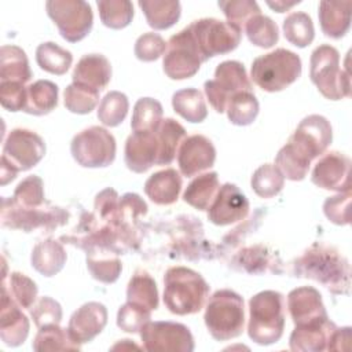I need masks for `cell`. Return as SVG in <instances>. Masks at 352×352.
Segmentation results:
<instances>
[{
    "mask_svg": "<svg viewBox=\"0 0 352 352\" xmlns=\"http://www.w3.org/2000/svg\"><path fill=\"white\" fill-rule=\"evenodd\" d=\"M296 276L309 278L334 294H348L351 270L348 260L334 248L314 243L293 264Z\"/></svg>",
    "mask_w": 352,
    "mask_h": 352,
    "instance_id": "obj_1",
    "label": "cell"
},
{
    "mask_svg": "<svg viewBox=\"0 0 352 352\" xmlns=\"http://www.w3.org/2000/svg\"><path fill=\"white\" fill-rule=\"evenodd\" d=\"M209 297V285L187 267H172L164 276V304L176 315L199 312Z\"/></svg>",
    "mask_w": 352,
    "mask_h": 352,
    "instance_id": "obj_2",
    "label": "cell"
},
{
    "mask_svg": "<svg viewBox=\"0 0 352 352\" xmlns=\"http://www.w3.org/2000/svg\"><path fill=\"white\" fill-rule=\"evenodd\" d=\"M285 330L283 296L264 290L249 300L248 334L258 345H271L280 340Z\"/></svg>",
    "mask_w": 352,
    "mask_h": 352,
    "instance_id": "obj_3",
    "label": "cell"
},
{
    "mask_svg": "<svg viewBox=\"0 0 352 352\" xmlns=\"http://www.w3.org/2000/svg\"><path fill=\"white\" fill-rule=\"evenodd\" d=\"M204 320L208 331L217 341L239 337L245 326L243 298L230 289L214 292L206 304Z\"/></svg>",
    "mask_w": 352,
    "mask_h": 352,
    "instance_id": "obj_4",
    "label": "cell"
},
{
    "mask_svg": "<svg viewBox=\"0 0 352 352\" xmlns=\"http://www.w3.org/2000/svg\"><path fill=\"white\" fill-rule=\"evenodd\" d=\"M301 59L293 51L278 48L257 56L250 69L253 82L267 92H279L301 76Z\"/></svg>",
    "mask_w": 352,
    "mask_h": 352,
    "instance_id": "obj_5",
    "label": "cell"
},
{
    "mask_svg": "<svg viewBox=\"0 0 352 352\" xmlns=\"http://www.w3.org/2000/svg\"><path fill=\"white\" fill-rule=\"evenodd\" d=\"M311 81L318 91L330 100H340L351 95L349 72L340 69V54L329 44L316 47L311 54Z\"/></svg>",
    "mask_w": 352,
    "mask_h": 352,
    "instance_id": "obj_6",
    "label": "cell"
},
{
    "mask_svg": "<svg viewBox=\"0 0 352 352\" xmlns=\"http://www.w3.org/2000/svg\"><path fill=\"white\" fill-rule=\"evenodd\" d=\"M202 59L206 62L216 55H224L234 51L242 38V30L216 18H202L187 26Z\"/></svg>",
    "mask_w": 352,
    "mask_h": 352,
    "instance_id": "obj_7",
    "label": "cell"
},
{
    "mask_svg": "<svg viewBox=\"0 0 352 352\" xmlns=\"http://www.w3.org/2000/svg\"><path fill=\"white\" fill-rule=\"evenodd\" d=\"M116 139L102 126H89L78 132L70 143L74 161L84 168H104L116 158Z\"/></svg>",
    "mask_w": 352,
    "mask_h": 352,
    "instance_id": "obj_8",
    "label": "cell"
},
{
    "mask_svg": "<svg viewBox=\"0 0 352 352\" xmlns=\"http://www.w3.org/2000/svg\"><path fill=\"white\" fill-rule=\"evenodd\" d=\"M45 10L60 36L69 43L81 41L92 29V8L84 0H48Z\"/></svg>",
    "mask_w": 352,
    "mask_h": 352,
    "instance_id": "obj_9",
    "label": "cell"
},
{
    "mask_svg": "<svg viewBox=\"0 0 352 352\" xmlns=\"http://www.w3.org/2000/svg\"><path fill=\"white\" fill-rule=\"evenodd\" d=\"M204 89L210 106L217 113H224L228 102L235 94L252 91V82L241 62L224 60L217 65L214 78L208 80Z\"/></svg>",
    "mask_w": 352,
    "mask_h": 352,
    "instance_id": "obj_10",
    "label": "cell"
},
{
    "mask_svg": "<svg viewBox=\"0 0 352 352\" xmlns=\"http://www.w3.org/2000/svg\"><path fill=\"white\" fill-rule=\"evenodd\" d=\"M204 62L190 32L184 28L169 38L162 67L169 78L184 80L192 77Z\"/></svg>",
    "mask_w": 352,
    "mask_h": 352,
    "instance_id": "obj_11",
    "label": "cell"
},
{
    "mask_svg": "<svg viewBox=\"0 0 352 352\" xmlns=\"http://www.w3.org/2000/svg\"><path fill=\"white\" fill-rule=\"evenodd\" d=\"M144 349L150 352H191L194 338L190 329L177 322H147L140 330Z\"/></svg>",
    "mask_w": 352,
    "mask_h": 352,
    "instance_id": "obj_12",
    "label": "cell"
},
{
    "mask_svg": "<svg viewBox=\"0 0 352 352\" xmlns=\"http://www.w3.org/2000/svg\"><path fill=\"white\" fill-rule=\"evenodd\" d=\"M44 155L45 143L40 135L30 129L15 128L4 140L1 158L21 172L36 166Z\"/></svg>",
    "mask_w": 352,
    "mask_h": 352,
    "instance_id": "obj_13",
    "label": "cell"
},
{
    "mask_svg": "<svg viewBox=\"0 0 352 352\" xmlns=\"http://www.w3.org/2000/svg\"><path fill=\"white\" fill-rule=\"evenodd\" d=\"M331 139L333 129L329 120L319 114H311L300 121L289 142L312 161L327 150Z\"/></svg>",
    "mask_w": 352,
    "mask_h": 352,
    "instance_id": "obj_14",
    "label": "cell"
},
{
    "mask_svg": "<svg viewBox=\"0 0 352 352\" xmlns=\"http://www.w3.org/2000/svg\"><path fill=\"white\" fill-rule=\"evenodd\" d=\"M351 160L342 153L330 151L319 158L312 170L311 180L315 186L331 191L351 190Z\"/></svg>",
    "mask_w": 352,
    "mask_h": 352,
    "instance_id": "obj_15",
    "label": "cell"
},
{
    "mask_svg": "<svg viewBox=\"0 0 352 352\" xmlns=\"http://www.w3.org/2000/svg\"><path fill=\"white\" fill-rule=\"evenodd\" d=\"M249 201L246 195L231 183L223 184L208 209V219L216 226H228L246 217Z\"/></svg>",
    "mask_w": 352,
    "mask_h": 352,
    "instance_id": "obj_16",
    "label": "cell"
},
{
    "mask_svg": "<svg viewBox=\"0 0 352 352\" xmlns=\"http://www.w3.org/2000/svg\"><path fill=\"white\" fill-rule=\"evenodd\" d=\"M216 148L204 135H191L183 140L177 151V164L183 176L191 177L213 166Z\"/></svg>",
    "mask_w": 352,
    "mask_h": 352,
    "instance_id": "obj_17",
    "label": "cell"
},
{
    "mask_svg": "<svg viewBox=\"0 0 352 352\" xmlns=\"http://www.w3.org/2000/svg\"><path fill=\"white\" fill-rule=\"evenodd\" d=\"M158 160V140L155 131H133L126 142L124 150V161L129 170L135 173H144Z\"/></svg>",
    "mask_w": 352,
    "mask_h": 352,
    "instance_id": "obj_18",
    "label": "cell"
},
{
    "mask_svg": "<svg viewBox=\"0 0 352 352\" xmlns=\"http://www.w3.org/2000/svg\"><path fill=\"white\" fill-rule=\"evenodd\" d=\"M107 324V309L98 301L82 304L73 312L69 320L67 331L77 344L92 341Z\"/></svg>",
    "mask_w": 352,
    "mask_h": 352,
    "instance_id": "obj_19",
    "label": "cell"
},
{
    "mask_svg": "<svg viewBox=\"0 0 352 352\" xmlns=\"http://www.w3.org/2000/svg\"><path fill=\"white\" fill-rule=\"evenodd\" d=\"M287 308L294 326L327 319L320 293L312 286L293 289L287 294Z\"/></svg>",
    "mask_w": 352,
    "mask_h": 352,
    "instance_id": "obj_20",
    "label": "cell"
},
{
    "mask_svg": "<svg viewBox=\"0 0 352 352\" xmlns=\"http://www.w3.org/2000/svg\"><path fill=\"white\" fill-rule=\"evenodd\" d=\"M6 289L1 287L0 305V338L7 346H19L29 334V319Z\"/></svg>",
    "mask_w": 352,
    "mask_h": 352,
    "instance_id": "obj_21",
    "label": "cell"
},
{
    "mask_svg": "<svg viewBox=\"0 0 352 352\" xmlns=\"http://www.w3.org/2000/svg\"><path fill=\"white\" fill-rule=\"evenodd\" d=\"M336 327L337 326L329 318L296 326L289 338L290 349L302 352L324 351L327 349V342Z\"/></svg>",
    "mask_w": 352,
    "mask_h": 352,
    "instance_id": "obj_22",
    "label": "cell"
},
{
    "mask_svg": "<svg viewBox=\"0 0 352 352\" xmlns=\"http://www.w3.org/2000/svg\"><path fill=\"white\" fill-rule=\"evenodd\" d=\"M73 82L102 91L111 80V65L102 54H87L76 65L73 70Z\"/></svg>",
    "mask_w": 352,
    "mask_h": 352,
    "instance_id": "obj_23",
    "label": "cell"
},
{
    "mask_svg": "<svg viewBox=\"0 0 352 352\" xmlns=\"http://www.w3.org/2000/svg\"><path fill=\"white\" fill-rule=\"evenodd\" d=\"M182 190V176L168 168L153 173L144 183V192L157 205H172L177 201Z\"/></svg>",
    "mask_w": 352,
    "mask_h": 352,
    "instance_id": "obj_24",
    "label": "cell"
},
{
    "mask_svg": "<svg viewBox=\"0 0 352 352\" xmlns=\"http://www.w3.org/2000/svg\"><path fill=\"white\" fill-rule=\"evenodd\" d=\"M352 1H320L319 22L322 32L331 38H341L351 26Z\"/></svg>",
    "mask_w": 352,
    "mask_h": 352,
    "instance_id": "obj_25",
    "label": "cell"
},
{
    "mask_svg": "<svg viewBox=\"0 0 352 352\" xmlns=\"http://www.w3.org/2000/svg\"><path fill=\"white\" fill-rule=\"evenodd\" d=\"M66 252L60 242L45 239L38 242L30 256L32 267L44 276H54L62 271L66 264Z\"/></svg>",
    "mask_w": 352,
    "mask_h": 352,
    "instance_id": "obj_26",
    "label": "cell"
},
{
    "mask_svg": "<svg viewBox=\"0 0 352 352\" xmlns=\"http://www.w3.org/2000/svg\"><path fill=\"white\" fill-rule=\"evenodd\" d=\"M155 135L158 140L157 165H169L186 139V129L176 120L165 118L155 129Z\"/></svg>",
    "mask_w": 352,
    "mask_h": 352,
    "instance_id": "obj_27",
    "label": "cell"
},
{
    "mask_svg": "<svg viewBox=\"0 0 352 352\" xmlns=\"http://www.w3.org/2000/svg\"><path fill=\"white\" fill-rule=\"evenodd\" d=\"M146 21L154 30H165L172 28L180 18L182 7L177 0H140Z\"/></svg>",
    "mask_w": 352,
    "mask_h": 352,
    "instance_id": "obj_28",
    "label": "cell"
},
{
    "mask_svg": "<svg viewBox=\"0 0 352 352\" xmlns=\"http://www.w3.org/2000/svg\"><path fill=\"white\" fill-rule=\"evenodd\" d=\"M32 78L29 60L25 51L16 45L0 48V81L28 82Z\"/></svg>",
    "mask_w": 352,
    "mask_h": 352,
    "instance_id": "obj_29",
    "label": "cell"
},
{
    "mask_svg": "<svg viewBox=\"0 0 352 352\" xmlns=\"http://www.w3.org/2000/svg\"><path fill=\"white\" fill-rule=\"evenodd\" d=\"M220 188L216 172H208L190 182L183 192V201L198 210H208Z\"/></svg>",
    "mask_w": 352,
    "mask_h": 352,
    "instance_id": "obj_30",
    "label": "cell"
},
{
    "mask_svg": "<svg viewBox=\"0 0 352 352\" xmlns=\"http://www.w3.org/2000/svg\"><path fill=\"white\" fill-rule=\"evenodd\" d=\"M58 85L50 80H37L26 89V104L23 111L33 116L51 113L58 104Z\"/></svg>",
    "mask_w": 352,
    "mask_h": 352,
    "instance_id": "obj_31",
    "label": "cell"
},
{
    "mask_svg": "<svg viewBox=\"0 0 352 352\" xmlns=\"http://www.w3.org/2000/svg\"><path fill=\"white\" fill-rule=\"evenodd\" d=\"M173 110L188 122H202L208 117V109L201 91L184 88L172 96Z\"/></svg>",
    "mask_w": 352,
    "mask_h": 352,
    "instance_id": "obj_32",
    "label": "cell"
},
{
    "mask_svg": "<svg viewBox=\"0 0 352 352\" xmlns=\"http://www.w3.org/2000/svg\"><path fill=\"white\" fill-rule=\"evenodd\" d=\"M126 301L142 305L150 311L158 308V289L148 272L138 270L129 279L126 287Z\"/></svg>",
    "mask_w": 352,
    "mask_h": 352,
    "instance_id": "obj_33",
    "label": "cell"
},
{
    "mask_svg": "<svg viewBox=\"0 0 352 352\" xmlns=\"http://www.w3.org/2000/svg\"><path fill=\"white\" fill-rule=\"evenodd\" d=\"M87 268L94 279L102 283H113L118 279L122 264L111 252L99 249L96 252L89 250V253H87Z\"/></svg>",
    "mask_w": 352,
    "mask_h": 352,
    "instance_id": "obj_34",
    "label": "cell"
},
{
    "mask_svg": "<svg viewBox=\"0 0 352 352\" xmlns=\"http://www.w3.org/2000/svg\"><path fill=\"white\" fill-rule=\"evenodd\" d=\"M36 62L44 72L62 76L72 66L73 55L70 51L59 47L58 44L45 41L36 48Z\"/></svg>",
    "mask_w": 352,
    "mask_h": 352,
    "instance_id": "obj_35",
    "label": "cell"
},
{
    "mask_svg": "<svg viewBox=\"0 0 352 352\" xmlns=\"http://www.w3.org/2000/svg\"><path fill=\"white\" fill-rule=\"evenodd\" d=\"M275 165L282 175L293 182L302 180L311 165V160L297 150L290 142H287L276 154Z\"/></svg>",
    "mask_w": 352,
    "mask_h": 352,
    "instance_id": "obj_36",
    "label": "cell"
},
{
    "mask_svg": "<svg viewBox=\"0 0 352 352\" xmlns=\"http://www.w3.org/2000/svg\"><path fill=\"white\" fill-rule=\"evenodd\" d=\"M33 349L37 352L47 351H78L81 346L69 334L67 329L59 327V324H51L40 327L36 334Z\"/></svg>",
    "mask_w": 352,
    "mask_h": 352,
    "instance_id": "obj_37",
    "label": "cell"
},
{
    "mask_svg": "<svg viewBox=\"0 0 352 352\" xmlns=\"http://www.w3.org/2000/svg\"><path fill=\"white\" fill-rule=\"evenodd\" d=\"M283 34L286 40L298 47L304 48L314 41L315 37V28L311 16L305 12L297 11L287 15L283 21Z\"/></svg>",
    "mask_w": 352,
    "mask_h": 352,
    "instance_id": "obj_38",
    "label": "cell"
},
{
    "mask_svg": "<svg viewBox=\"0 0 352 352\" xmlns=\"http://www.w3.org/2000/svg\"><path fill=\"white\" fill-rule=\"evenodd\" d=\"M258 110V100L256 99L252 91L235 94L226 109L227 117L231 121V124L239 126L250 125L256 120Z\"/></svg>",
    "mask_w": 352,
    "mask_h": 352,
    "instance_id": "obj_39",
    "label": "cell"
},
{
    "mask_svg": "<svg viewBox=\"0 0 352 352\" xmlns=\"http://www.w3.org/2000/svg\"><path fill=\"white\" fill-rule=\"evenodd\" d=\"M250 186L258 197L272 198L282 191L285 186V176L276 165L264 164L254 170L250 179Z\"/></svg>",
    "mask_w": 352,
    "mask_h": 352,
    "instance_id": "obj_40",
    "label": "cell"
},
{
    "mask_svg": "<svg viewBox=\"0 0 352 352\" xmlns=\"http://www.w3.org/2000/svg\"><path fill=\"white\" fill-rule=\"evenodd\" d=\"M100 21L110 29H124L133 18V6L128 0H99L96 1Z\"/></svg>",
    "mask_w": 352,
    "mask_h": 352,
    "instance_id": "obj_41",
    "label": "cell"
},
{
    "mask_svg": "<svg viewBox=\"0 0 352 352\" xmlns=\"http://www.w3.org/2000/svg\"><path fill=\"white\" fill-rule=\"evenodd\" d=\"M99 102V91L72 82L66 87L63 94L65 107L74 114H88L91 113Z\"/></svg>",
    "mask_w": 352,
    "mask_h": 352,
    "instance_id": "obj_42",
    "label": "cell"
},
{
    "mask_svg": "<svg viewBox=\"0 0 352 352\" xmlns=\"http://www.w3.org/2000/svg\"><path fill=\"white\" fill-rule=\"evenodd\" d=\"M128 110L129 102L126 95L120 91H110L99 103L98 118L103 125L113 128L125 120Z\"/></svg>",
    "mask_w": 352,
    "mask_h": 352,
    "instance_id": "obj_43",
    "label": "cell"
},
{
    "mask_svg": "<svg viewBox=\"0 0 352 352\" xmlns=\"http://www.w3.org/2000/svg\"><path fill=\"white\" fill-rule=\"evenodd\" d=\"M162 106L153 98H140L133 106L132 131H155L162 121Z\"/></svg>",
    "mask_w": 352,
    "mask_h": 352,
    "instance_id": "obj_44",
    "label": "cell"
},
{
    "mask_svg": "<svg viewBox=\"0 0 352 352\" xmlns=\"http://www.w3.org/2000/svg\"><path fill=\"white\" fill-rule=\"evenodd\" d=\"M245 30L249 41L260 48H271L279 40L276 23L271 18L261 14L249 19L245 25Z\"/></svg>",
    "mask_w": 352,
    "mask_h": 352,
    "instance_id": "obj_45",
    "label": "cell"
},
{
    "mask_svg": "<svg viewBox=\"0 0 352 352\" xmlns=\"http://www.w3.org/2000/svg\"><path fill=\"white\" fill-rule=\"evenodd\" d=\"M1 287L7 290L11 298L22 308L29 309L33 307L37 298V285L25 274L11 272L7 282H1Z\"/></svg>",
    "mask_w": 352,
    "mask_h": 352,
    "instance_id": "obj_46",
    "label": "cell"
},
{
    "mask_svg": "<svg viewBox=\"0 0 352 352\" xmlns=\"http://www.w3.org/2000/svg\"><path fill=\"white\" fill-rule=\"evenodd\" d=\"M12 201L26 209H37L44 202V183L37 175L23 179L15 188Z\"/></svg>",
    "mask_w": 352,
    "mask_h": 352,
    "instance_id": "obj_47",
    "label": "cell"
},
{
    "mask_svg": "<svg viewBox=\"0 0 352 352\" xmlns=\"http://www.w3.org/2000/svg\"><path fill=\"white\" fill-rule=\"evenodd\" d=\"M227 18V22L238 26L241 30L249 19L261 14L260 7L252 0H221L217 3Z\"/></svg>",
    "mask_w": 352,
    "mask_h": 352,
    "instance_id": "obj_48",
    "label": "cell"
},
{
    "mask_svg": "<svg viewBox=\"0 0 352 352\" xmlns=\"http://www.w3.org/2000/svg\"><path fill=\"white\" fill-rule=\"evenodd\" d=\"M151 311L138 305L135 302L126 301L122 307H120L117 314V326L126 333H138L142 327L150 322Z\"/></svg>",
    "mask_w": 352,
    "mask_h": 352,
    "instance_id": "obj_49",
    "label": "cell"
},
{
    "mask_svg": "<svg viewBox=\"0 0 352 352\" xmlns=\"http://www.w3.org/2000/svg\"><path fill=\"white\" fill-rule=\"evenodd\" d=\"M30 316L38 329L44 326L59 324L62 320V307L56 300L44 296L33 304L30 308Z\"/></svg>",
    "mask_w": 352,
    "mask_h": 352,
    "instance_id": "obj_50",
    "label": "cell"
},
{
    "mask_svg": "<svg viewBox=\"0 0 352 352\" xmlns=\"http://www.w3.org/2000/svg\"><path fill=\"white\" fill-rule=\"evenodd\" d=\"M166 47L168 43H165V40L160 34L148 32L138 37L133 51L139 60L153 62L165 54Z\"/></svg>",
    "mask_w": 352,
    "mask_h": 352,
    "instance_id": "obj_51",
    "label": "cell"
},
{
    "mask_svg": "<svg viewBox=\"0 0 352 352\" xmlns=\"http://www.w3.org/2000/svg\"><path fill=\"white\" fill-rule=\"evenodd\" d=\"M351 190L340 192L334 197H329L323 204L324 216L337 226H346L351 221Z\"/></svg>",
    "mask_w": 352,
    "mask_h": 352,
    "instance_id": "obj_52",
    "label": "cell"
},
{
    "mask_svg": "<svg viewBox=\"0 0 352 352\" xmlns=\"http://www.w3.org/2000/svg\"><path fill=\"white\" fill-rule=\"evenodd\" d=\"M25 84L15 81H0V103L8 111H23L26 104Z\"/></svg>",
    "mask_w": 352,
    "mask_h": 352,
    "instance_id": "obj_53",
    "label": "cell"
},
{
    "mask_svg": "<svg viewBox=\"0 0 352 352\" xmlns=\"http://www.w3.org/2000/svg\"><path fill=\"white\" fill-rule=\"evenodd\" d=\"M95 209L102 219L116 220L120 214V202L116 190L106 188L100 191L95 198Z\"/></svg>",
    "mask_w": 352,
    "mask_h": 352,
    "instance_id": "obj_54",
    "label": "cell"
},
{
    "mask_svg": "<svg viewBox=\"0 0 352 352\" xmlns=\"http://www.w3.org/2000/svg\"><path fill=\"white\" fill-rule=\"evenodd\" d=\"M146 212H147V205L138 194L128 192L122 195V198L120 199V214L138 216V214H146Z\"/></svg>",
    "mask_w": 352,
    "mask_h": 352,
    "instance_id": "obj_55",
    "label": "cell"
},
{
    "mask_svg": "<svg viewBox=\"0 0 352 352\" xmlns=\"http://www.w3.org/2000/svg\"><path fill=\"white\" fill-rule=\"evenodd\" d=\"M349 341H351V327H336L334 331L330 336V340L327 342L329 351H346L349 349Z\"/></svg>",
    "mask_w": 352,
    "mask_h": 352,
    "instance_id": "obj_56",
    "label": "cell"
},
{
    "mask_svg": "<svg viewBox=\"0 0 352 352\" xmlns=\"http://www.w3.org/2000/svg\"><path fill=\"white\" fill-rule=\"evenodd\" d=\"M18 172L19 170L15 166H12L10 162H7L4 158H1V175H0L1 186H6L7 183L12 182L16 177Z\"/></svg>",
    "mask_w": 352,
    "mask_h": 352,
    "instance_id": "obj_57",
    "label": "cell"
},
{
    "mask_svg": "<svg viewBox=\"0 0 352 352\" xmlns=\"http://www.w3.org/2000/svg\"><path fill=\"white\" fill-rule=\"evenodd\" d=\"M300 1L297 0V1H292V3H285V1H282V0H278V1H267V4L272 8V10H275L276 12H285L286 10H289V8H292L293 6H296V4H298Z\"/></svg>",
    "mask_w": 352,
    "mask_h": 352,
    "instance_id": "obj_58",
    "label": "cell"
}]
</instances>
